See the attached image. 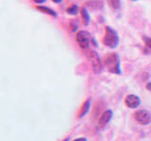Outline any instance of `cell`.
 Here are the masks:
<instances>
[{
  "mask_svg": "<svg viewBox=\"0 0 151 141\" xmlns=\"http://www.w3.org/2000/svg\"><path fill=\"white\" fill-rule=\"evenodd\" d=\"M52 1L55 2V3H60L61 1H63V0H52Z\"/></svg>",
  "mask_w": 151,
  "mask_h": 141,
  "instance_id": "cell-18",
  "label": "cell"
},
{
  "mask_svg": "<svg viewBox=\"0 0 151 141\" xmlns=\"http://www.w3.org/2000/svg\"><path fill=\"white\" fill-rule=\"evenodd\" d=\"M89 107H90V101L88 100L86 103H83V106H82L81 109H80V112H79L78 117H79V118H81V117H83V116L86 115V113H87L88 110H89Z\"/></svg>",
  "mask_w": 151,
  "mask_h": 141,
  "instance_id": "cell-12",
  "label": "cell"
},
{
  "mask_svg": "<svg viewBox=\"0 0 151 141\" xmlns=\"http://www.w3.org/2000/svg\"><path fill=\"white\" fill-rule=\"evenodd\" d=\"M81 17H82V20L84 22V25H88L89 22H90V15H89V13L87 11V9L86 8H82L81 9Z\"/></svg>",
  "mask_w": 151,
  "mask_h": 141,
  "instance_id": "cell-10",
  "label": "cell"
},
{
  "mask_svg": "<svg viewBox=\"0 0 151 141\" xmlns=\"http://www.w3.org/2000/svg\"><path fill=\"white\" fill-rule=\"evenodd\" d=\"M76 40H77L78 45L83 49L88 48V47L91 45L92 42H93V43H94V41L93 40V37L91 36V34H90L89 32L84 31V30L78 31L77 33V35H76Z\"/></svg>",
  "mask_w": 151,
  "mask_h": 141,
  "instance_id": "cell-3",
  "label": "cell"
},
{
  "mask_svg": "<svg viewBox=\"0 0 151 141\" xmlns=\"http://www.w3.org/2000/svg\"><path fill=\"white\" fill-rule=\"evenodd\" d=\"M134 117L140 124L146 125L151 122V114L146 110H138L135 113Z\"/></svg>",
  "mask_w": 151,
  "mask_h": 141,
  "instance_id": "cell-5",
  "label": "cell"
},
{
  "mask_svg": "<svg viewBox=\"0 0 151 141\" xmlns=\"http://www.w3.org/2000/svg\"><path fill=\"white\" fill-rule=\"evenodd\" d=\"M36 9H39V11H41L42 12H44V13H46V14H49V15H51V16L57 17V13H56V11H54L53 9H51L47 8V7H45V6H39V7H37Z\"/></svg>",
  "mask_w": 151,
  "mask_h": 141,
  "instance_id": "cell-9",
  "label": "cell"
},
{
  "mask_svg": "<svg viewBox=\"0 0 151 141\" xmlns=\"http://www.w3.org/2000/svg\"><path fill=\"white\" fill-rule=\"evenodd\" d=\"M146 88H147L148 90H151V83H148L147 85H146Z\"/></svg>",
  "mask_w": 151,
  "mask_h": 141,
  "instance_id": "cell-16",
  "label": "cell"
},
{
  "mask_svg": "<svg viewBox=\"0 0 151 141\" xmlns=\"http://www.w3.org/2000/svg\"><path fill=\"white\" fill-rule=\"evenodd\" d=\"M133 1H135V0H133Z\"/></svg>",
  "mask_w": 151,
  "mask_h": 141,
  "instance_id": "cell-20",
  "label": "cell"
},
{
  "mask_svg": "<svg viewBox=\"0 0 151 141\" xmlns=\"http://www.w3.org/2000/svg\"><path fill=\"white\" fill-rule=\"evenodd\" d=\"M119 42V37L117 32L110 26H106L105 36L103 38V43L110 48H115Z\"/></svg>",
  "mask_w": 151,
  "mask_h": 141,
  "instance_id": "cell-1",
  "label": "cell"
},
{
  "mask_svg": "<svg viewBox=\"0 0 151 141\" xmlns=\"http://www.w3.org/2000/svg\"><path fill=\"white\" fill-rule=\"evenodd\" d=\"M102 0H89L86 2V6L90 7L93 9H101L103 8Z\"/></svg>",
  "mask_w": 151,
  "mask_h": 141,
  "instance_id": "cell-8",
  "label": "cell"
},
{
  "mask_svg": "<svg viewBox=\"0 0 151 141\" xmlns=\"http://www.w3.org/2000/svg\"><path fill=\"white\" fill-rule=\"evenodd\" d=\"M35 3H37V4H42V3H44V2H45L46 0H33Z\"/></svg>",
  "mask_w": 151,
  "mask_h": 141,
  "instance_id": "cell-15",
  "label": "cell"
},
{
  "mask_svg": "<svg viewBox=\"0 0 151 141\" xmlns=\"http://www.w3.org/2000/svg\"><path fill=\"white\" fill-rule=\"evenodd\" d=\"M66 11L69 14H72V15H76L78 12V7L77 5H71V6L66 9Z\"/></svg>",
  "mask_w": 151,
  "mask_h": 141,
  "instance_id": "cell-13",
  "label": "cell"
},
{
  "mask_svg": "<svg viewBox=\"0 0 151 141\" xmlns=\"http://www.w3.org/2000/svg\"><path fill=\"white\" fill-rule=\"evenodd\" d=\"M64 141H68V139H65V140H64Z\"/></svg>",
  "mask_w": 151,
  "mask_h": 141,
  "instance_id": "cell-19",
  "label": "cell"
},
{
  "mask_svg": "<svg viewBox=\"0 0 151 141\" xmlns=\"http://www.w3.org/2000/svg\"><path fill=\"white\" fill-rule=\"evenodd\" d=\"M86 55H87V58L90 61V63L92 64V67L94 72L97 73H100L102 70V63L96 52L93 50H88Z\"/></svg>",
  "mask_w": 151,
  "mask_h": 141,
  "instance_id": "cell-4",
  "label": "cell"
},
{
  "mask_svg": "<svg viewBox=\"0 0 151 141\" xmlns=\"http://www.w3.org/2000/svg\"><path fill=\"white\" fill-rule=\"evenodd\" d=\"M108 4L113 11H116V9H118L121 6L120 0H108Z\"/></svg>",
  "mask_w": 151,
  "mask_h": 141,
  "instance_id": "cell-11",
  "label": "cell"
},
{
  "mask_svg": "<svg viewBox=\"0 0 151 141\" xmlns=\"http://www.w3.org/2000/svg\"><path fill=\"white\" fill-rule=\"evenodd\" d=\"M112 117V112L111 110H107L105 111L102 114V116L100 117V119H99V121H98V128L99 129H102L104 128L107 124L108 122L111 120Z\"/></svg>",
  "mask_w": 151,
  "mask_h": 141,
  "instance_id": "cell-6",
  "label": "cell"
},
{
  "mask_svg": "<svg viewBox=\"0 0 151 141\" xmlns=\"http://www.w3.org/2000/svg\"><path fill=\"white\" fill-rule=\"evenodd\" d=\"M74 141H87L86 138H78V139H76Z\"/></svg>",
  "mask_w": 151,
  "mask_h": 141,
  "instance_id": "cell-17",
  "label": "cell"
},
{
  "mask_svg": "<svg viewBox=\"0 0 151 141\" xmlns=\"http://www.w3.org/2000/svg\"><path fill=\"white\" fill-rule=\"evenodd\" d=\"M145 44L147 47L151 49V38H145Z\"/></svg>",
  "mask_w": 151,
  "mask_h": 141,
  "instance_id": "cell-14",
  "label": "cell"
},
{
  "mask_svg": "<svg viewBox=\"0 0 151 141\" xmlns=\"http://www.w3.org/2000/svg\"><path fill=\"white\" fill-rule=\"evenodd\" d=\"M126 105L129 106V108H136L140 105L141 103V100L138 96L136 95H133V94H131V95H129L127 98H126Z\"/></svg>",
  "mask_w": 151,
  "mask_h": 141,
  "instance_id": "cell-7",
  "label": "cell"
},
{
  "mask_svg": "<svg viewBox=\"0 0 151 141\" xmlns=\"http://www.w3.org/2000/svg\"><path fill=\"white\" fill-rule=\"evenodd\" d=\"M105 65L107 69L112 73L120 74V63H119V58L115 53L109 54L105 58Z\"/></svg>",
  "mask_w": 151,
  "mask_h": 141,
  "instance_id": "cell-2",
  "label": "cell"
}]
</instances>
